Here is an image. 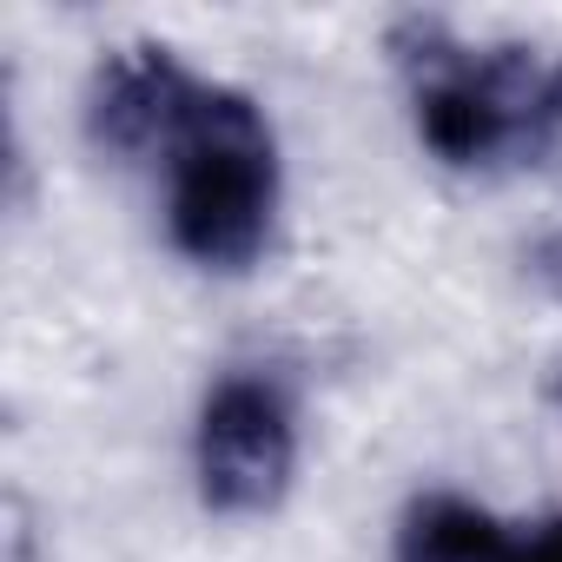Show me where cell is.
<instances>
[{
	"instance_id": "52a82bcc",
	"label": "cell",
	"mask_w": 562,
	"mask_h": 562,
	"mask_svg": "<svg viewBox=\"0 0 562 562\" xmlns=\"http://www.w3.org/2000/svg\"><path fill=\"white\" fill-rule=\"evenodd\" d=\"M542 278H549V292L562 299V225L542 238Z\"/></svg>"
},
{
	"instance_id": "8992f818",
	"label": "cell",
	"mask_w": 562,
	"mask_h": 562,
	"mask_svg": "<svg viewBox=\"0 0 562 562\" xmlns=\"http://www.w3.org/2000/svg\"><path fill=\"white\" fill-rule=\"evenodd\" d=\"M509 562H562V516H542L529 536H509Z\"/></svg>"
},
{
	"instance_id": "277c9868",
	"label": "cell",
	"mask_w": 562,
	"mask_h": 562,
	"mask_svg": "<svg viewBox=\"0 0 562 562\" xmlns=\"http://www.w3.org/2000/svg\"><path fill=\"white\" fill-rule=\"evenodd\" d=\"M192 87L199 80L172 60V47L133 41V47L106 54L100 74H93V93H87V133H93V146L113 153V159L166 153V139H172Z\"/></svg>"
},
{
	"instance_id": "6da1fadb",
	"label": "cell",
	"mask_w": 562,
	"mask_h": 562,
	"mask_svg": "<svg viewBox=\"0 0 562 562\" xmlns=\"http://www.w3.org/2000/svg\"><path fill=\"white\" fill-rule=\"evenodd\" d=\"M397 74L411 87L417 139L457 166L529 159L562 133V54L529 41H457L443 21H397Z\"/></svg>"
},
{
	"instance_id": "7a4b0ae2",
	"label": "cell",
	"mask_w": 562,
	"mask_h": 562,
	"mask_svg": "<svg viewBox=\"0 0 562 562\" xmlns=\"http://www.w3.org/2000/svg\"><path fill=\"white\" fill-rule=\"evenodd\" d=\"M166 238L205 271H245L278 218V139L238 87H192L166 139Z\"/></svg>"
},
{
	"instance_id": "3957f363",
	"label": "cell",
	"mask_w": 562,
	"mask_h": 562,
	"mask_svg": "<svg viewBox=\"0 0 562 562\" xmlns=\"http://www.w3.org/2000/svg\"><path fill=\"white\" fill-rule=\"evenodd\" d=\"M192 470L199 496L218 516H271L292 490L299 470V424L292 404L271 378H218L199 404V437H192Z\"/></svg>"
},
{
	"instance_id": "5b68a950",
	"label": "cell",
	"mask_w": 562,
	"mask_h": 562,
	"mask_svg": "<svg viewBox=\"0 0 562 562\" xmlns=\"http://www.w3.org/2000/svg\"><path fill=\"white\" fill-rule=\"evenodd\" d=\"M397 562H509V536L470 496H417L397 529Z\"/></svg>"
}]
</instances>
